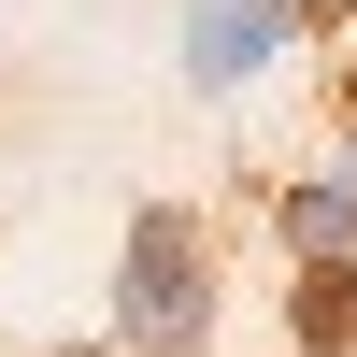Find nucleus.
<instances>
[{"label":"nucleus","instance_id":"obj_1","mask_svg":"<svg viewBox=\"0 0 357 357\" xmlns=\"http://www.w3.org/2000/svg\"><path fill=\"white\" fill-rule=\"evenodd\" d=\"M114 329H129V357H200L215 343V243H200L186 200L129 215V243H114Z\"/></svg>","mask_w":357,"mask_h":357},{"label":"nucleus","instance_id":"obj_5","mask_svg":"<svg viewBox=\"0 0 357 357\" xmlns=\"http://www.w3.org/2000/svg\"><path fill=\"white\" fill-rule=\"evenodd\" d=\"M343 114H357V72H343Z\"/></svg>","mask_w":357,"mask_h":357},{"label":"nucleus","instance_id":"obj_3","mask_svg":"<svg viewBox=\"0 0 357 357\" xmlns=\"http://www.w3.org/2000/svg\"><path fill=\"white\" fill-rule=\"evenodd\" d=\"M286 343H301V357H357V243H343V257H301V286H286Z\"/></svg>","mask_w":357,"mask_h":357},{"label":"nucleus","instance_id":"obj_4","mask_svg":"<svg viewBox=\"0 0 357 357\" xmlns=\"http://www.w3.org/2000/svg\"><path fill=\"white\" fill-rule=\"evenodd\" d=\"M343 243H357V172L286 186V257H343Z\"/></svg>","mask_w":357,"mask_h":357},{"label":"nucleus","instance_id":"obj_6","mask_svg":"<svg viewBox=\"0 0 357 357\" xmlns=\"http://www.w3.org/2000/svg\"><path fill=\"white\" fill-rule=\"evenodd\" d=\"M72 357H100V343H72Z\"/></svg>","mask_w":357,"mask_h":357},{"label":"nucleus","instance_id":"obj_2","mask_svg":"<svg viewBox=\"0 0 357 357\" xmlns=\"http://www.w3.org/2000/svg\"><path fill=\"white\" fill-rule=\"evenodd\" d=\"M286 15H301V0H186V72L200 86H243L257 57L286 43Z\"/></svg>","mask_w":357,"mask_h":357}]
</instances>
